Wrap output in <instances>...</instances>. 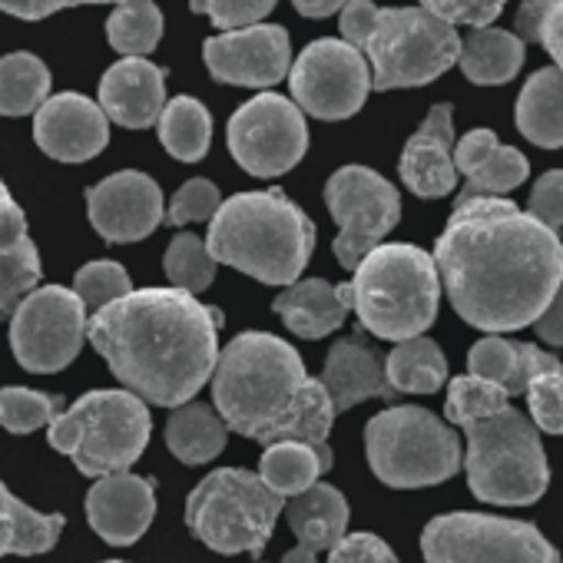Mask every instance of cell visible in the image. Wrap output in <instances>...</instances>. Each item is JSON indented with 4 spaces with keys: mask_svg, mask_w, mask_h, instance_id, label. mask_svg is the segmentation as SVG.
<instances>
[{
    "mask_svg": "<svg viewBox=\"0 0 563 563\" xmlns=\"http://www.w3.org/2000/svg\"><path fill=\"white\" fill-rule=\"evenodd\" d=\"M434 265L454 312L490 335L533 325L563 275V242L504 196H457Z\"/></svg>",
    "mask_w": 563,
    "mask_h": 563,
    "instance_id": "1",
    "label": "cell"
},
{
    "mask_svg": "<svg viewBox=\"0 0 563 563\" xmlns=\"http://www.w3.org/2000/svg\"><path fill=\"white\" fill-rule=\"evenodd\" d=\"M219 329V309L169 286L126 292L97 309L87 339L126 391L150 405L179 408L212 378Z\"/></svg>",
    "mask_w": 563,
    "mask_h": 563,
    "instance_id": "2",
    "label": "cell"
},
{
    "mask_svg": "<svg viewBox=\"0 0 563 563\" xmlns=\"http://www.w3.org/2000/svg\"><path fill=\"white\" fill-rule=\"evenodd\" d=\"M212 401L229 431L275 444V441H309L329 444L335 408L322 378L306 372L302 355L278 335L242 332L216 362Z\"/></svg>",
    "mask_w": 563,
    "mask_h": 563,
    "instance_id": "3",
    "label": "cell"
},
{
    "mask_svg": "<svg viewBox=\"0 0 563 563\" xmlns=\"http://www.w3.org/2000/svg\"><path fill=\"white\" fill-rule=\"evenodd\" d=\"M206 249L265 286H292L316 249V222L282 189L239 192L216 209Z\"/></svg>",
    "mask_w": 563,
    "mask_h": 563,
    "instance_id": "4",
    "label": "cell"
},
{
    "mask_svg": "<svg viewBox=\"0 0 563 563\" xmlns=\"http://www.w3.org/2000/svg\"><path fill=\"white\" fill-rule=\"evenodd\" d=\"M342 34L372 74L375 90L424 87L457 64L461 34L454 24L424 8H375L372 0H349Z\"/></svg>",
    "mask_w": 563,
    "mask_h": 563,
    "instance_id": "5",
    "label": "cell"
},
{
    "mask_svg": "<svg viewBox=\"0 0 563 563\" xmlns=\"http://www.w3.org/2000/svg\"><path fill=\"white\" fill-rule=\"evenodd\" d=\"M352 286V312L362 329L385 342L424 335L438 319L441 275L434 255L418 245H375L358 265Z\"/></svg>",
    "mask_w": 563,
    "mask_h": 563,
    "instance_id": "6",
    "label": "cell"
},
{
    "mask_svg": "<svg viewBox=\"0 0 563 563\" xmlns=\"http://www.w3.org/2000/svg\"><path fill=\"white\" fill-rule=\"evenodd\" d=\"M54 451L67 454L87 477H107L133 467L146 451L153 421L140 395L126 388L87 391L47 424Z\"/></svg>",
    "mask_w": 563,
    "mask_h": 563,
    "instance_id": "7",
    "label": "cell"
},
{
    "mask_svg": "<svg viewBox=\"0 0 563 563\" xmlns=\"http://www.w3.org/2000/svg\"><path fill=\"white\" fill-rule=\"evenodd\" d=\"M467 434V484L484 504L523 507L550 484L547 454L530 418L510 405L461 424Z\"/></svg>",
    "mask_w": 563,
    "mask_h": 563,
    "instance_id": "8",
    "label": "cell"
},
{
    "mask_svg": "<svg viewBox=\"0 0 563 563\" xmlns=\"http://www.w3.org/2000/svg\"><path fill=\"white\" fill-rule=\"evenodd\" d=\"M282 507L286 497L268 490L258 474L219 467L192 487L186 523L216 553H262Z\"/></svg>",
    "mask_w": 563,
    "mask_h": 563,
    "instance_id": "9",
    "label": "cell"
},
{
    "mask_svg": "<svg viewBox=\"0 0 563 563\" xmlns=\"http://www.w3.org/2000/svg\"><path fill=\"white\" fill-rule=\"evenodd\" d=\"M365 451L375 477L388 487H434L461 471L457 434L431 411L401 405L375 415L365 428Z\"/></svg>",
    "mask_w": 563,
    "mask_h": 563,
    "instance_id": "10",
    "label": "cell"
},
{
    "mask_svg": "<svg viewBox=\"0 0 563 563\" xmlns=\"http://www.w3.org/2000/svg\"><path fill=\"white\" fill-rule=\"evenodd\" d=\"M428 563H563L527 520L490 514H441L421 533Z\"/></svg>",
    "mask_w": 563,
    "mask_h": 563,
    "instance_id": "11",
    "label": "cell"
},
{
    "mask_svg": "<svg viewBox=\"0 0 563 563\" xmlns=\"http://www.w3.org/2000/svg\"><path fill=\"white\" fill-rule=\"evenodd\" d=\"M325 202L339 222L335 258L342 268H355L401 219L398 189L368 166H342L325 183Z\"/></svg>",
    "mask_w": 563,
    "mask_h": 563,
    "instance_id": "12",
    "label": "cell"
},
{
    "mask_svg": "<svg viewBox=\"0 0 563 563\" xmlns=\"http://www.w3.org/2000/svg\"><path fill=\"white\" fill-rule=\"evenodd\" d=\"M87 339V309L74 289L44 286L21 299L11 316V345L27 372L54 375L67 368Z\"/></svg>",
    "mask_w": 563,
    "mask_h": 563,
    "instance_id": "13",
    "label": "cell"
},
{
    "mask_svg": "<svg viewBox=\"0 0 563 563\" xmlns=\"http://www.w3.org/2000/svg\"><path fill=\"white\" fill-rule=\"evenodd\" d=\"M229 150L249 176H282L309 150L306 117L289 97L258 93L232 113Z\"/></svg>",
    "mask_w": 563,
    "mask_h": 563,
    "instance_id": "14",
    "label": "cell"
},
{
    "mask_svg": "<svg viewBox=\"0 0 563 563\" xmlns=\"http://www.w3.org/2000/svg\"><path fill=\"white\" fill-rule=\"evenodd\" d=\"M292 103L316 120H349L355 117L372 90V74L365 57L335 37L309 44L296 67H289Z\"/></svg>",
    "mask_w": 563,
    "mask_h": 563,
    "instance_id": "15",
    "label": "cell"
},
{
    "mask_svg": "<svg viewBox=\"0 0 563 563\" xmlns=\"http://www.w3.org/2000/svg\"><path fill=\"white\" fill-rule=\"evenodd\" d=\"M202 57L212 80L232 87H275L292 67L289 34L278 24H252L209 37Z\"/></svg>",
    "mask_w": 563,
    "mask_h": 563,
    "instance_id": "16",
    "label": "cell"
},
{
    "mask_svg": "<svg viewBox=\"0 0 563 563\" xmlns=\"http://www.w3.org/2000/svg\"><path fill=\"white\" fill-rule=\"evenodd\" d=\"M93 229L107 242H140L163 222V189L136 169H123L87 189Z\"/></svg>",
    "mask_w": 563,
    "mask_h": 563,
    "instance_id": "17",
    "label": "cell"
},
{
    "mask_svg": "<svg viewBox=\"0 0 563 563\" xmlns=\"http://www.w3.org/2000/svg\"><path fill=\"white\" fill-rule=\"evenodd\" d=\"M34 140L60 163H84L100 156L110 143V120L93 100L80 93H57L41 103Z\"/></svg>",
    "mask_w": 563,
    "mask_h": 563,
    "instance_id": "18",
    "label": "cell"
},
{
    "mask_svg": "<svg viewBox=\"0 0 563 563\" xmlns=\"http://www.w3.org/2000/svg\"><path fill=\"white\" fill-rule=\"evenodd\" d=\"M156 514L153 481L136 477L130 471L100 477L87 494V520L90 527L113 547L136 543Z\"/></svg>",
    "mask_w": 563,
    "mask_h": 563,
    "instance_id": "19",
    "label": "cell"
},
{
    "mask_svg": "<svg viewBox=\"0 0 563 563\" xmlns=\"http://www.w3.org/2000/svg\"><path fill=\"white\" fill-rule=\"evenodd\" d=\"M401 183L421 199H441L457 186L454 169V110L451 103L431 107L421 130L401 153Z\"/></svg>",
    "mask_w": 563,
    "mask_h": 563,
    "instance_id": "20",
    "label": "cell"
},
{
    "mask_svg": "<svg viewBox=\"0 0 563 563\" xmlns=\"http://www.w3.org/2000/svg\"><path fill=\"white\" fill-rule=\"evenodd\" d=\"M163 107H166V74L143 57H126L113 64L100 80V110L107 113V120L126 130L153 126Z\"/></svg>",
    "mask_w": 563,
    "mask_h": 563,
    "instance_id": "21",
    "label": "cell"
},
{
    "mask_svg": "<svg viewBox=\"0 0 563 563\" xmlns=\"http://www.w3.org/2000/svg\"><path fill=\"white\" fill-rule=\"evenodd\" d=\"M322 385L329 391L335 415H342L368 398H385V401L395 398V388L385 378V358L365 342L362 329H355L352 335L339 339L329 349Z\"/></svg>",
    "mask_w": 563,
    "mask_h": 563,
    "instance_id": "22",
    "label": "cell"
},
{
    "mask_svg": "<svg viewBox=\"0 0 563 563\" xmlns=\"http://www.w3.org/2000/svg\"><path fill=\"white\" fill-rule=\"evenodd\" d=\"M41 255L27 232L24 212L0 183V322L11 319L24 296L41 286Z\"/></svg>",
    "mask_w": 563,
    "mask_h": 563,
    "instance_id": "23",
    "label": "cell"
},
{
    "mask_svg": "<svg viewBox=\"0 0 563 563\" xmlns=\"http://www.w3.org/2000/svg\"><path fill=\"white\" fill-rule=\"evenodd\" d=\"M454 169L464 176V196H504L530 176V163L520 150L504 146L490 130H471L454 143Z\"/></svg>",
    "mask_w": 563,
    "mask_h": 563,
    "instance_id": "24",
    "label": "cell"
},
{
    "mask_svg": "<svg viewBox=\"0 0 563 563\" xmlns=\"http://www.w3.org/2000/svg\"><path fill=\"white\" fill-rule=\"evenodd\" d=\"M272 309L292 335L322 339L345 325L352 312V286H332L325 278L292 282L286 292H278Z\"/></svg>",
    "mask_w": 563,
    "mask_h": 563,
    "instance_id": "25",
    "label": "cell"
},
{
    "mask_svg": "<svg viewBox=\"0 0 563 563\" xmlns=\"http://www.w3.org/2000/svg\"><path fill=\"white\" fill-rule=\"evenodd\" d=\"M467 365H471V375L474 378L494 382L510 398L514 395H523L527 385L537 375L563 372V362L556 355H550V352H543V349H537L530 342H514V339H500V335L481 339L471 349Z\"/></svg>",
    "mask_w": 563,
    "mask_h": 563,
    "instance_id": "26",
    "label": "cell"
},
{
    "mask_svg": "<svg viewBox=\"0 0 563 563\" xmlns=\"http://www.w3.org/2000/svg\"><path fill=\"white\" fill-rule=\"evenodd\" d=\"M282 510H286L289 527L299 537V543L316 550V553L332 550L345 537L349 517H352L345 494L332 484H322V481H316L309 490L296 494Z\"/></svg>",
    "mask_w": 563,
    "mask_h": 563,
    "instance_id": "27",
    "label": "cell"
},
{
    "mask_svg": "<svg viewBox=\"0 0 563 563\" xmlns=\"http://www.w3.org/2000/svg\"><path fill=\"white\" fill-rule=\"evenodd\" d=\"M514 120H517V130L533 146L560 150L563 146V70L556 67L537 70L517 97Z\"/></svg>",
    "mask_w": 563,
    "mask_h": 563,
    "instance_id": "28",
    "label": "cell"
},
{
    "mask_svg": "<svg viewBox=\"0 0 563 563\" xmlns=\"http://www.w3.org/2000/svg\"><path fill=\"white\" fill-rule=\"evenodd\" d=\"M523 57L527 51L517 34L497 27H471V34L461 37L457 67L477 87H500L520 74Z\"/></svg>",
    "mask_w": 563,
    "mask_h": 563,
    "instance_id": "29",
    "label": "cell"
},
{
    "mask_svg": "<svg viewBox=\"0 0 563 563\" xmlns=\"http://www.w3.org/2000/svg\"><path fill=\"white\" fill-rule=\"evenodd\" d=\"M332 448H316L309 441H275L265 444L258 461V477L268 490L278 497H296L309 490L329 467H332Z\"/></svg>",
    "mask_w": 563,
    "mask_h": 563,
    "instance_id": "30",
    "label": "cell"
},
{
    "mask_svg": "<svg viewBox=\"0 0 563 563\" xmlns=\"http://www.w3.org/2000/svg\"><path fill=\"white\" fill-rule=\"evenodd\" d=\"M64 533L60 514H41L31 504L18 500L0 481V560L4 556H34L57 547Z\"/></svg>",
    "mask_w": 563,
    "mask_h": 563,
    "instance_id": "31",
    "label": "cell"
},
{
    "mask_svg": "<svg viewBox=\"0 0 563 563\" xmlns=\"http://www.w3.org/2000/svg\"><path fill=\"white\" fill-rule=\"evenodd\" d=\"M229 428L209 405L186 401L166 421V448L183 464H209L216 454L225 451Z\"/></svg>",
    "mask_w": 563,
    "mask_h": 563,
    "instance_id": "32",
    "label": "cell"
},
{
    "mask_svg": "<svg viewBox=\"0 0 563 563\" xmlns=\"http://www.w3.org/2000/svg\"><path fill=\"white\" fill-rule=\"evenodd\" d=\"M385 378L395 388V395H434L448 382V358L431 339L415 335L398 342V349L385 358Z\"/></svg>",
    "mask_w": 563,
    "mask_h": 563,
    "instance_id": "33",
    "label": "cell"
},
{
    "mask_svg": "<svg viewBox=\"0 0 563 563\" xmlns=\"http://www.w3.org/2000/svg\"><path fill=\"white\" fill-rule=\"evenodd\" d=\"M159 143L169 156L183 163H199L212 140V120L209 110L192 97H176L163 107L159 120Z\"/></svg>",
    "mask_w": 563,
    "mask_h": 563,
    "instance_id": "34",
    "label": "cell"
},
{
    "mask_svg": "<svg viewBox=\"0 0 563 563\" xmlns=\"http://www.w3.org/2000/svg\"><path fill=\"white\" fill-rule=\"evenodd\" d=\"M51 97V70L34 54L0 60V117H27Z\"/></svg>",
    "mask_w": 563,
    "mask_h": 563,
    "instance_id": "35",
    "label": "cell"
},
{
    "mask_svg": "<svg viewBox=\"0 0 563 563\" xmlns=\"http://www.w3.org/2000/svg\"><path fill=\"white\" fill-rule=\"evenodd\" d=\"M163 37V11L153 0H126L107 21V41L123 57H146Z\"/></svg>",
    "mask_w": 563,
    "mask_h": 563,
    "instance_id": "36",
    "label": "cell"
},
{
    "mask_svg": "<svg viewBox=\"0 0 563 563\" xmlns=\"http://www.w3.org/2000/svg\"><path fill=\"white\" fill-rule=\"evenodd\" d=\"M166 278L173 282V289H183L189 296L202 292L212 286L219 262L209 255L206 242L192 232H179L169 249H166Z\"/></svg>",
    "mask_w": 563,
    "mask_h": 563,
    "instance_id": "37",
    "label": "cell"
},
{
    "mask_svg": "<svg viewBox=\"0 0 563 563\" xmlns=\"http://www.w3.org/2000/svg\"><path fill=\"white\" fill-rule=\"evenodd\" d=\"M64 411V401L47 391H31L21 385L0 388V428L11 434H31L51 424Z\"/></svg>",
    "mask_w": 563,
    "mask_h": 563,
    "instance_id": "38",
    "label": "cell"
},
{
    "mask_svg": "<svg viewBox=\"0 0 563 563\" xmlns=\"http://www.w3.org/2000/svg\"><path fill=\"white\" fill-rule=\"evenodd\" d=\"M520 41L540 44L563 70V0H527L514 18Z\"/></svg>",
    "mask_w": 563,
    "mask_h": 563,
    "instance_id": "39",
    "label": "cell"
},
{
    "mask_svg": "<svg viewBox=\"0 0 563 563\" xmlns=\"http://www.w3.org/2000/svg\"><path fill=\"white\" fill-rule=\"evenodd\" d=\"M507 401H510V395L504 388H497L494 382H484V378H474V375H461L448 388L444 415H448V421H454L461 428L471 418H484L490 411L507 408Z\"/></svg>",
    "mask_w": 563,
    "mask_h": 563,
    "instance_id": "40",
    "label": "cell"
},
{
    "mask_svg": "<svg viewBox=\"0 0 563 563\" xmlns=\"http://www.w3.org/2000/svg\"><path fill=\"white\" fill-rule=\"evenodd\" d=\"M130 289V275L120 262H87L74 275V296L84 302V309H107L110 302L123 299Z\"/></svg>",
    "mask_w": 563,
    "mask_h": 563,
    "instance_id": "41",
    "label": "cell"
},
{
    "mask_svg": "<svg viewBox=\"0 0 563 563\" xmlns=\"http://www.w3.org/2000/svg\"><path fill=\"white\" fill-rule=\"evenodd\" d=\"M523 395L530 405L533 428L547 434H563V372L537 375Z\"/></svg>",
    "mask_w": 563,
    "mask_h": 563,
    "instance_id": "42",
    "label": "cell"
},
{
    "mask_svg": "<svg viewBox=\"0 0 563 563\" xmlns=\"http://www.w3.org/2000/svg\"><path fill=\"white\" fill-rule=\"evenodd\" d=\"M275 4H278V0H189V8L196 14H206L222 31L252 27L262 18H268V11Z\"/></svg>",
    "mask_w": 563,
    "mask_h": 563,
    "instance_id": "43",
    "label": "cell"
},
{
    "mask_svg": "<svg viewBox=\"0 0 563 563\" xmlns=\"http://www.w3.org/2000/svg\"><path fill=\"white\" fill-rule=\"evenodd\" d=\"M219 206H222V196H219L216 183H209V179H189V183L179 186V192L169 199L166 219H169L173 225H189V222L212 219Z\"/></svg>",
    "mask_w": 563,
    "mask_h": 563,
    "instance_id": "44",
    "label": "cell"
},
{
    "mask_svg": "<svg viewBox=\"0 0 563 563\" xmlns=\"http://www.w3.org/2000/svg\"><path fill=\"white\" fill-rule=\"evenodd\" d=\"M507 0H421V8L448 24H467V27H490Z\"/></svg>",
    "mask_w": 563,
    "mask_h": 563,
    "instance_id": "45",
    "label": "cell"
},
{
    "mask_svg": "<svg viewBox=\"0 0 563 563\" xmlns=\"http://www.w3.org/2000/svg\"><path fill=\"white\" fill-rule=\"evenodd\" d=\"M527 212L543 222L547 229H560L563 225V169H550L533 183Z\"/></svg>",
    "mask_w": 563,
    "mask_h": 563,
    "instance_id": "46",
    "label": "cell"
},
{
    "mask_svg": "<svg viewBox=\"0 0 563 563\" xmlns=\"http://www.w3.org/2000/svg\"><path fill=\"white\" fill-rule=\"evenodd\" d=\"M329 563H398V556L375 533H345L329 550Z\"/></svg>",
    "mask_w": 563,
    "mask_h": 563,
    "instance_id": "47",
    "label": "cell"
},
{
    "mask_svg": "<svg viewBox=\"0 0 563 563\" xmlns=\"http://www.w3.org/2000/svg\"><path fill=\"white\" fill-rule=\"evenodd\" d=\"M80 4H126V0H0V11H8L21 21H44L54 11L80 8Z\"/></svg>",
    "mask_w": 563,
    "mask_h": 563,
    "instance_id": "48",
    "label": "cell"
},
{
    "mask_svg": "<svg viewBox=\"0 0 563 563\" xmlns=\"http://www.w3.org/2000/svg\"><path fill=\"white\" fill-rule=\"evenodd\" d=\"M533 332H537L547 345H563V275H560V286H556L550 306H547L543 316L533 322Z\"/></svg>",
    "mask_w": 563,
    "mask_h": 563,
    "instance_id": "49",
    "label": "cell"
},
{
    "mask_svg": "<svg viewBox=\"0 0 563 563\" xmlns=\"http://www.w3.org/2000/svg\"><path fill=\"white\" fill-rule=\"evenodd\" d=\"M296 4V11L302 14V18H309V21H325V18H332V14H339L349 0H292Z\"/></svg>",
    "mask_w": 563,
    "mask_h": 563,
    "instance_id": "50",
    "label": "cell"
},
{
    "mask_svg": "<svg viewBox=\"0 0 563 563\" xmlns=\"http://www.w3.org/2000/svg\"><path fill=\"white\" fill-rule=\"evenodd\" d=\"M282 563H319V560H316V550L296 547V550H289L286 556H282Z\"/></svg>",
    "mask_w": 563,
    "mask_h": 563,
    "instance_id": "51",
    "label": "cell"
},
{
    "mask_svg": "<svg viewBox=\"0 0 563 563\" xmlns=\"http://www.w3.org/2000/svg\"><path fill=\"white\" fill-rule=\"evenodd\" d=\"M107 563H126V560H107Z\"/></svg>",
    "mask_w": 563,
    "mask_h": 563,
    "instance_id": "52",
    "label": "cell"
}]
</instances>
